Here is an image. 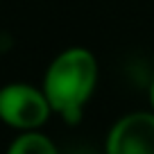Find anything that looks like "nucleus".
I'll use <instances>...</instances> for the list:
<instances>
[{
  "mask_svg": "<svg viewBox=\"0 0 154 154\" xmlns=\"http://www.w3.org/2000/svg\"><path fill=\"white\" fill-rule=\"evenodd\" d=\"M97 84L95 54L86 48H68L50 61L43 75V93L52 113L75 125Z\"/></svg>",
  "mask_w": 154,
  "mask_h": 154,
  "instance_id": "1",
  "label": "nucleus"
},
{
  "mask_svg": "<svg viewBox=\"0 0 154 154\" xmlns=\"http://www.w3.org/2000/svg\"><path fill=\"white\" fill-rule=\"evenodd\" d=\"M52 106L43 88H36L25 82H11L0 88V120L11 129L38 131L48 122Z\"/></svg>",
  "mask_w": 154,
  "mask_h": 154,
  "instance_id": "2",
  "label": "nucleus"
},
{
  "mask_svg": "<svg viewBox=\"0 0 154 154\" xmlns=\"http://www.w3.org/2000/svg\"><path fill=\"white\" fill-rule=\"evenodd\" d=\"M106 154H154V111H134L113 122Z\"/></svg>",
  "mask_w": 154,
  "mask_h": 154,
  "instance_id": "3",
  "label": "nucleus"
},
{
  "mask_svg": "<svg viewBox=\"0 0 154 154\" xmlns=\"http://www.w3.org/2000/svg\"><path fill=\"white\" fill-rule=\"evenodd\" d=\"M7 154H59V149L41 131H25L11 140Z\"/></svg>",
  "mask_w": 154,
  "mask_h": 154,
  "instance_id": "4",
  "label": "nucleus"
},
{
  "mask_svg": "<svg viewBox=\"0 0 154 154\" xmlns=\"http://www.w3.org/2000/svg\"><path fill=\"white\" fill-rule=\"evenodd\" d=\"M149 104H152V111H154V79L149 84Z\"/></svg>",
  "mask_w": 154,
  "mask_h": 154,
  "instance_id": "5",
  "label": "nucleus"
}]
</instances>
